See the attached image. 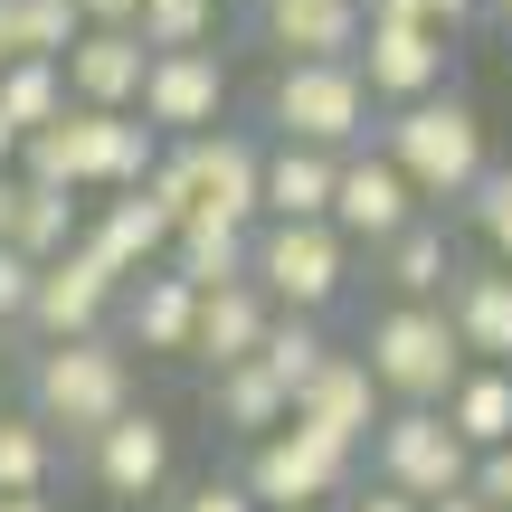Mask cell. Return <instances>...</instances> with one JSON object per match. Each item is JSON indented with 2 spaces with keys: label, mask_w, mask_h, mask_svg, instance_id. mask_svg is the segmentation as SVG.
<instances>
[{
  "label": "cell",
  "mask_w": 512,
  "mask_h": 512,
  "mask_svg": "<svg viewBox=\"0 0 512 512\" xmlns=\"http://www.w3.org/2000/svg\"><path fill=\"white\" fill-rule=\"evenodd\" d=\"M361 361H370V380H380L389 408H446L465 389V370H475V351H465V332H456L446 304H389L380 323H370Z\"/></svg>",
  "instance_id": "cell-1"
},
{
  "label": "cell",
  "mask_w": 512,
  "mask_h": 512,
  "mask_svg": "<svg viewBox=\"0 0 512 512\" xmlns=\"http://www.w3.org/2000/svg\"><path fill=\"white\" fill-rule=\"evenodd\" d=\"M29 418L48 427V437L67 427L76 446H95L114 418H133V361H124V342L95 332V342L38 351V361H29Z\"/></svg>",
  "instance_id": "cell-2"
},
{
  "label": "cell",
  "mask_w": 512,
  "mask_h": 512,
  "mask_svg": "<svg viewBox=\"0 0 512 512\" xmlns=\"http://www.w3.org/2000/svg\"><path fill=\"white\" fill-rule=\"evenodd\" d=\"M380 152L408 171V190L418 200H475L484 190V114L465 105V95H427V105H399L380 114Z\"/></svg>",
  "instance_id": "cell-3"
},
{
  "label": "cell",
  "mask_w": 512,
  "mask_h": 512,
  "mask_svg": "<svg viewBox=\"0 0 512 512\" xmlns=\"http://www.w3.org/2000/svg\"><path fill=\"white\" fill-rule=\"evenodd\" d=\"M370 76L361 67H275L266 86V124L275 143H304V152H332V162H351V152H370Z\"/></svg>",
  "instance_id": "cell-4"
},
{
  "label": "cell",
  "mask_w": 512,
  "mask_h": 512,
  "mask_svg": "<svg viewBox=\"0 0 512 512\" xmlns=\"http://www.w3.org/2000/svg\"><path fill=\"white\" fill-rule=\"evenodd\" d=\"M475 446L446 427V408H389V427L370 437V475L380 484H399L408 503H456V494H475Z\"/></svg>",
  "instance_id": "cell-5"
},
{
  "label": "cell",
  "mask_w": 512,
  "mask_h": 512,
  "mask_svg": "<svg viewBox=\"0 0 512 512\" xmlns=\"http://www.w3.org/2000/svg\"><path fill=\"white\" fill-rule=\"evenodd\" d=\"M238 484L266 512H332V503H351V456L323 446L313 427H275L266 446H247V475Z\"/></svg>",
  "instance_id": "cell-6"
},
{
  "label": "cell",
  "mask_w": 512,
  "mask_h": 512,
  "mask_svg": "<svg viewBox=\"0 0 512 512\" xmlns=\"http://www.w3.org/2000/svg\"><path fill=\"white\" fill-rule=\"evenodd\" d=\"M256 285L275 294V313L323 323L351 285V238L342 228H256Z\"/></svg>",
  "instance_id": "cell-7"
},
{
  "label": "cell",
  "mask_w": 512,
  "mask_h": 512,
  "mask_svg": "<svg viewBox=\"0 0 512 512\" xmlns=\"http://www.w3.org/2000/svg\"><path fill=\"white\" fill-rule=\"evenodd\" d=\"M361 76H370V95H380L389 114H399V105H427V95H456V86H446V76H456V38L427 29V19H370Z\"/></svg>",
  "instance_id": "cell-8"
},
{
  "label": "cell",
  "mask_w": 512,
  "mask_h": 512,
  "mask_svg": "<svg viewBox=\"0 0 512 512\" xmlns=\"http://www.w3.org/2000/svg\"><path fill=\"white\" fill-rule=\"evenodd\" d=\"M256 38H266L285 67H361L370 0H266V10H256Z\"/></svg>",
  "instance_id": "cell-9"
},
{
  "label": "cell",
  "mask_w": 512,
  "mask_h": 512,
  "mask_svg": "<svg viewBox=\"0 0 512 512\" xmlns=\"http://www.w3.org/2000/svg\"><path fill=\"white\" fill-rule=\"evenodd\" d=\"M418 219H427V200L408 190V171L389 162V152H351V162H342V200H332V228H342L351 247H380V256H389Z\"/></svg>",
  "instance_id": "cell-10"
},
{
  "label": "cell",
  "mask_w": 512,
  "mask_h": 512,
  "mask_svg": "<svg viewBox=\"0 0 512 512\" xmlns=\"http://www.w3.org/2000/svg\"><path fill=\"white\" fill-rule=\"evenodd\" d=\"M228 114V67L219 48H190V57H152V86H143V124L162 133V143H200V133H219Z\"/></svg>",
  "instance_id": "cell-11"
},
{
  "label": "cell",
  "mask_w": 512,
  "mask_h": 512,
  "mask_svg": "<svg viewBox=\"0 0 512 512\" xmlns=\"http://www.w3.org/2000/svg\"><path fill=\"white\" fill-rule=\"evenodd\" d=\"M294 427H313V437L342 446V456H361V446L389 427V399H380V380H370L361 351H332V361H323V380L294 399Z\"/></svg>",
  "instance_id": "cell-12"
},
{
  "label": "cell",
  "mask_w": 512,
  "mask_h": 512,
  "mask_svg": "<svg viewBox=\"0 0 512 512\" xmlns=\"http://www.w3.org/2000/svg\"><path fill=\"white\" fill-rule=\"evenodd\" d=\"M190 162H200V219H219V228H266V143L238 124H219V133H200L190 143Z\"/></svg>",
  "instance_id": "cell-13"
},
{
  "label": "cell",
  "mask_w": 512,
  "mask_h": 512,
  "mask_svg": "<svg viewBox=\"0 0 512 512\" xmlns=\"http://www.w3.org/2000/svg\"><path fill=\"white\" fill-rule=\"evenodd\" d=\"M124 304V285H114L105 266H95L86 247L76 256H57V266H38V304H29V332L38 342H95V332H105V313Z\"/></svg>",
  "instance_id": "cell-14"
},
{
  "label": "cell",
  "mask_w": 512,
  "mask_h": 512,
  "mask_svg": "<svg viewBox=\"0 0 512 512\" xmlns=\"http://www.w3.org/2000/svg\"><path fill=\"white\" fill-rule=\"evenodd\" d=\"M143 86H152V48L143 29H86L67 57V95L86 114H143Z\"/></svg>",
  "instance_id": "cell-15"
},
{
  "label": "cell",
  "mask_w": 512,
  "mask_h": 512,
  "mask_svg": "<svg viewBox=\"0 0 512 512\" xmlns=\"http://www.w3.org/2000/svg\"><path fill=\"white\" fill-rule=\"evenodd\" d=\"M171 238H181V228H171L162 209L143 200V190H124V200H105V209L86 219V238H76V247H86L95 266L114 275V285H143V275L171 266Z\"/></svg>",
  "instance_id": "cell-16"
},
{
  "label": "cell",
  "mask_w": 512,
  "mask_h": 512,
  "mask_svg": "<svg viewBox=\"0 0 512 512\" xmlns=\"http://www.w3.org/2000/svg\"><path fill=\"white\" fill-rule=\"evenodd\" d=\"M86 475L105 484L114 503H152L171 484V427L152 418V408H133V418H114L105 437L86 446Z\"/></svg>",
  "instance_id": "cell-17"
},
{
  "label": "cell",
  "mask_w": 512,
  "mask_h": 512,
  "mask_svg": "<svg viewBox=\"0 0 512 512\" xmlns=\"http://www.w3.org/2000/svg\"><path fill=\"white\" fill-rule=\"evenodd\" d=\"M332 200H342V162L304 143L266 152V228H332Z\"/></svg>",
  "instance_id": "cell-18"
},
{
  "label": "cell",
  "mask_w": 512,
  "mask_h": 512,
  "mask_svg": "<svg viewBox=\"0 0 512 512\" xmlns=\"http://www.w3.org/2000/svg\"><path fill=\"white\" fill-rule=\"evenodd\" d=\"M124 351H200V285H181L171 266L124 285Z\"/></svg>",
  "instance_id": "cell-19"
},
{
  "label": "cell",
  "mask_w": 512,
  "mask_h": 512,
  "mask_svg": "<svg viewBox=\"0 0 512 512\" xmlns=\"http://www.w3.org/2000/svg\"><path fill=\"white\" fill-rule=\"evenodd\" d=\"M266 332H275V294H266V285L200 294V351H190V361H209V370H247L256 351H266Z\"/></svg>",
  "instance_id": "cell-20"
},
{
  "label": "cell",
  "mask_w": 512,
  "mask_h": 512,
  "mask_svg": "<svg viewBox=\"0 0 512 512\" xmlns=\"http://www.w3.org/2000/svg\"><path fill=\"white\" fill-rule=\"evenodd\" d=\"M446 313H456L465 351H475L484 370H512V266H465L456 294H446Z\"/></svg>",
  "instance_id": "cell-21"
},
{
  "label": "cell",
  "mask_w": 512,
  "mask_h": 512,
  "mask_svg": "<svg viewBox=\"0 0 512 512\" xmlns=\"http://www.w3.org/2000/svg\"><path fill=\"white\" fill-rule=\"evenodd\" d=\"M171 275L200 294H228V285H256V238L247 228H219V219H190L171 238Z\"/></svg>",
  "instance_id": "cell-22"
},
{
  "label": "cell",
  "mask_w": 512,
  "mask_h": 512,
  "mask_svg": "<svg viewBox=\"0 0 512 512\" xmlns=\"http://www.w3.org/2000/svg\"><path fill=\"white\" fill-rule=\"evenodd\" d=\"M209 418L228 427V437H247V446H266L275 427H294V399L266 380V370H209Z\"/></svg>",
  "instance_id": "cell-23"
},
{
  "label": "cell",
  "mask_w": 512,
  "mask_h": 512,
  "mask_svg": "<svg viewBox=\"0 0 512 512\" xmlns=\"http://www.w3.org/2000/svg\"><path fill=\"white\" fill-rule=\"evenodd\" d=\"M380 266H389V294H399V304H446V294H456V275H465L456 247H446V219H418L399 247L380 256Z\"/></svg>",
  "instance_id": "cell-24"
},
{
  "label": "cell",
  "mask_w": 512,
  "mask_h": 512,
  "mask_svg": "<svg viewBox=\"0 0 512 512\" xmlns=\"http://www.w3.org/2000/svg\"><path fill=\"white\" fill-rule=\"evenodd\" d=\"M446 427H456L465 446H475V456H503L512 446V370H465V389L456 399H446Z\"/></svg>",
  "instance_id": "cell-25"
},
{
  "label": "cell",
  "mask_w": 512,
  "mask_h": 512,
  "mask_svg": "<svg viewBox=\"0 0 512 512\" xmlns=\"http://www.w3.org/2000/svg\"><path fill=\"white\" fill-rule=\"evenodd\" d=\"M323 361H332L323 323H313V313H275V332H266V351H256V370H266L285 399H304V389L323 380Z\"/></svg>",
  "instance_id": "cell-26"
},
{
  "label": "cell",
  "mask_w": 512,
  "mask_h": 512,
  "mask_svg": "<svg viewBox=\"0 0 512 512\" xmlns=\"http://www.w3.org/2000/svg\"><path fill=\"white\" fill-rule=\"evenodd\" d=\"M0 114H10L19 133H48V124H67V114H76V95H67V67H48V57H19V67H0Z\"/></svg>",
  "instance_id": "cell-27"
},
{
  "label": "cell",
  "mask_w": 512,
  "mask_h": 512,
  "mask_svg": "<svg viewBox=\"0 0 512 512\" xmlns=\"http://www.w3.org/2000/svg\"><path fill=\"white\" fill-rule=\"evenodd\" d=\"M48 465H57V437L29 408H0V503L10 494H48Z\"/></svg>",
  "instance_id": "cell-28"
},
{
  "label": "cell",
  "mask_w": 512,
  "mask_h": 512,
  "mask_svg": "<svg viewBox=\"0 0 512 512\" xmlns=\"http://www.w3.org/2000/svg\"><path fill=\"white\" fill-rule=\"evenodd\" d=\"M219 29V0H143V48L152 57H190Z\"/></svg>",
  "instance_id": "cell-29"
},
{
  "label": "cell",
  "mask_w": 512,
  "mask_h": 512,
  "mask_svg": "<svg viewBox=\"0 0 512 512\" xmlns=\"http://www.w3.org/2000/svg\"><path fill=\"white\" fill-rule=\"evenodd\" d=\"M143 200L162 209L171 228H190V219H200V162H190V143H171V152H162V171L143 181Z\"/></svg>",
  "instance_id": "cell-30"
},
{
  "label": "cell",
  "mask_w": 512,
  "mask_h": 512,
  "mask_svg": "<svg viewBox=\"0 0 512 512\" xmlns=\"http://www.w3.org/2000/svg\"><path fill=\"white\" fill-rule=\"evenodd\" d=\"M76 38H86V10L76 0H29V57H48V67H67Z\"/></svg>",
  "instance_id": "cell-31"
},
{
  "label": "cell",
  "mask_w": 512,
  "mask_h": 512,
  "mask_svg": "<svg viewBox=\"0 0 512 512\" xmlns=\"http://www.w3.org/2000/svg\"><path fill=\"white\" fill-rule=\"evenodd\" d=\"M465 219L484 228V247H494V266H512V171H503V162L484 171V190L465 200Z\"/></svg>",
  "instance_id": "cell-32"
},
{
  "label": "cell",
  "mask_w": 512,
  "mask_h": 512,
  "mask_svg": "<svg viewBox=\"0 0 512 512\" xmlns=\"http://www.w3.org/2000/svg\"><path fill=\"white\" fill-rule=\"evenodd\" d=\"M475 10L484 0H370V19H427V29H446V38H456Z\"/></svg>",
  "instance_id": "cell-33"
},
{
  "label": "cell",
  "mask_w": 512,
  "mask_h": 512,
  "mask_svg": "<svg viewBox=\"0 0 512 512\" xmlns=\"http://www.w3.org/2000/svg\"><path fill=\"white\" fill-rule=\"evenodd\" d=\"M29 304H38V266H29V256H19V247H0V323H29Z\"/></svg>",
  "instance_id": "cell-34"
},
{
  "label": "cell",
  "mask_w": 512,
  "mask_h": 512,
  "mask_svg": "<svg viewBox=\"0 0 512 512\" xmlns=\"http://www.w3.org/2000/svg\"><path fill=\"white\" fill-rule=\"evenodd\" d=\"M171 512H266V503H256L238 475H209V484H190V494L171 503Z\"/></svg>",
  "instance_id": "cell-35"
},
{
  "label": "cell",
  "mask_w": 512,
  "mask_h": 512,
  "mask_svg": "<svg viewBox=\"0 0 512 512\" xmlns=\"http://www.w3.org/2000/svg\"><path fill=\"white\" fill-rule=\"evenodd\" d=\"M29 57V0H0V67Z\"/></svg>",
  "instance_id": "cell-36"
},
{
  "label": "cell",
  "mask_w": 512,
  "mask_h": 512,
  "mask_svg": "<svg viewBox=\"0 0 512 512\" xmlns=\"http://www.w3.org/2000/svg\"><path fill=\"white\" fill-rule=\"evenodd\" d=\"M475 494L494 503V512H512V446H503V456H484V465H475Z\"/></svg>",
  "instance_id": "cell-37"
},
{
  "label": "cell",
  "mask_w": 512,
  "mask_h": 512,
  "mask_svg": "<svg viewBox=\"0 0 512 512\" xmlns=\"http://www.w3.org/2000/svg\"><path fill=\"white\" fill-rule=\"evenodd\" d=\"M86 29H143V0H76Z\"/></svg>",
  "instance_id": "cell-38"
},
{
  "label": "cell",
  "mask_w": 512,
  "mask_h": 512,
  "mask_svg": "<svg viewBox=\"0 0 512 512\" xmlns=\"http://www.w3.org/2000/svg\"><path fill=\"white\" fill-rule=\"evenodd\" d=\"M342 512H427V503H408L399 484H361V494H351Z\"/></svg>",
  "instance_id": "cell-39"
},
{
  "label": "cell",
  "mask_w": 512,
  "mask_h": 512,
  "mask_svg": "<svg viewBox=\"0 0 512 512\" xmlns=\"http://www.w3.org/2000/svg\"><path fill=\"white\" fill-rule=\"evenodd\" d=\"M19 152H29V133H19L10 114H0V181H10V171H19Z\"/></svg>",
  "instance_id": "cell-40"
},
{
  "label": "cell",
  "mask_w": 512,
  "mask_h": 512,
  "mask_svg": "<svg viewBox=\"0 0 512 512\" xmlns=\"http://www.w3.org/2000/svg\"><path fill=\"white\" fill-rule=\"evenodd\" d=\"M0 512H48V494H10V503H0Z\"/></svg>",
  "instance_id": "cell-41"
},
{
  "label": "cell",
  "mask_w": 512,
  "mask_h": 512,
  "mask_svg": "<svg viewBox=\"0 0 512 512\" xmlns=\"http://www.w3.org/2000/svg\"><path fill=\"white\" fill-rule=\"evenodd\" d=\"M437 512H494V503H484V494H456V503H437Z\"/></svg>",
  "instance_id": "cell-42"
},
{
  "label": "cell",
  "mask_w": 512,
  "mask_h": 512,
  "mask_svg": "<svg viewBox=\"0 0 512 512\" xmlns=\"http://www.w3.org/2000/svg\"><path fill=\"white\" fill-rule=\"evenodd\" d=\"M484 10H494V29H512V0H484Z\"/></svg>",
  "instance_id": "cell-43"
},
{
  "label": "cell",
  "mask_w": 512,
  "mask_h": 512,
  "mask_svg": "<svg viewBox=\"0 0 512 512\" xmlns=\"http://www.w3.org/2000/svg\"><path fill=\"white\" fill-rule=\"evenodd\" d=\"M0 361H10V323H0Z\"/></svg>",
  "instance_id": "cell-44"
},
{
  "label": "cell",
  "mask_w": 512,
  "mask_h": 512,
  "mask_svg": "<svg viewBox=\"0 0 512 512\" xmlns=\"http://www.w3.org/2000/svg\"><path fill=\"white\" fill-rule=\"evenodd\" d=\"M238 10H266V0H238Z\"/></svg>",
  "instance_id": "cell-45"
}]
</instances>
